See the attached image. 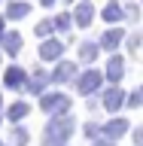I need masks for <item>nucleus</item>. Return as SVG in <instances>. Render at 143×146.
Masks as SVG:
<instances>
[{
	"label": "nucleus",
	"instance_id": "nucleus-1",
	"mask_svg": "<svg viewBox=\"0 0 143 146\" xmlns=\"http://www.w3.org/2000/svg\"><path fill=\"white\" fill-rule=\"evenodd\" d=\"M76 131V119L73 116H58L52 119L43 131V146H64L70 140V134Z\"/></svg>",
	"mask_w": 143,
	"mask_h": 146
},
{
	"label": "nucleus",
	"instance_id": "nucleus-2",
	"mask_svg": "<svg viewBox=\"0 0 143 146\" xmlns=\"http://www.w3.org/2000/svg\"><path fill=\"white\" fill-rule=\"evenodd\" d=\"M40 110H43L46 116L58 119V116H64V113L70 110V98L61 94V91H46L43 98H40Z\"/></svg>",
	"mask_w": 143,
	"mask_h": 146
},
{
	"label": "nucleus",
	"instance_id": "nucleus-3",
	"mask_svg": "<svg viewBox=\"0 0 143 146\" xmlns=\"http://www.w3.org/2000/svg\"><path fill=\"white\" fill-rule=\"evenodd\" d=\"M100 82H104V73H100V70H91V67H88V70L82 73L79 79H76V88H79L82 94H94V91L100 88Z\"/></svg>",
	"mask_w": 143,
	"mask_h": 146
},
{
	"label": "nucleus",
	"instance_id": "nucleus-4",
	"mask_svg": "<svg viewBox=\"0 0 143 146\" xmlns=\"http://www.w3.org/2000/svg\"><path fill=\"white\" fill-rule=\"evenodd\" d=\"M94 18V3L91 0H79V6L73 9V27H88Z\"/></svg>",
	"mask_w": 143,
	"mask_h": 146
},
{
	"label": "nucleus",
	"instance_id": "nucleus-5",
	"mask_svg": "<svg viewBox=\"0 0 143 146\" xmlns=\"http://www.w3.org/2000/svg\"><path fill=\"white\" fill-rule=\"evenodd\" d=\"M122 40H125V27H110V31H104L98 40L100 49H107V52H113V49H119L122 46Z\"/></svg>",
	"mask_w": 143,
	"mask_h": 146
},
{
	"label": "nucleus",
	"instance_id": "nucleus-6",
	"mask_svg": "<svg viewBox=\"0 0 143 146\" xmlns=\"http://www.w3.org/2000/svg\"><path fill=\"white\" fill-rule=\"evenodd\" d=\"M125 91L119 88V85H113V88H107L104 91V100H100V104H104V110H110V113H116V110H122L125 107Z\"/></svg>",
	"mask_w": 143,
	"mask_h": 146
},
{
	"label": "nucleus",
	"instance_id": "nucleus-7",
	"mask_svg": "<svg viewBox=\"0 0 143 146\" xmlns=\"http://www.w3.org/2000/svg\"><path fill=\"white\" fill-rule=\"evenodd\" d=\"M61 52H64V43H61V40H43L37 55H40V61H58Z\"/></svg>",
	"mask_w": 143,
	"mask_h": 146
},
{
	"label": "nucleus",
	"instance_id": "nucleus-8",
	"mask_svg": "<svg viewBox=\"0 0 143 146\" xmlns=\"http://www.w3.org/2000/svg\"><path fill=\"white\" fill-rule=\"evenodd\" d=\"M104 76H107L113 85H119V79L125 76V61H122V55H110L107 61V70H104Z\"/></svg>",
	"mask_w": 143,
	"mask_h": 146
},
{
	"label": "nucleus",
	"instance_id": "nucleus-9",
	"mask_svg": "<svg viewBox=\"0 0 143 146\" xmlns=\"http://www.w3.org/2000/svg\"><path fill=\"white\" fill-rule=\"evenodd\" d=\"M128 131V119H122V116H116V119H110L107 125H104V140H119V137Z\"/></svg>",
	"mask_w": 143,
	"mask_h": 146
},
{
	"label": "nucleus",
	"instance_id": "nucleus-10",
	"mask_svg": "<svg viewBox=\"0 0 143 146\" xmlns=\"http://www.w3.org/2000/svg\"><path fill=\"white\" fill-rule=\"evenodd\" d=\"M73 79H76V64L73 61H58V67L52 73V82L64 85V82H73Z\"/></svg>",
	"mask_w": 143,
	"mask_h": 146
},
{
	"label": "nucleus",
	"instance_id": "nucleus-11",
	"mask_svg": "<svg viewBox=\"0 0 143 146\" xmlns=\"http://www.w3.org/2000/svg\"><path fill=\"white\" fill-rule=\"evenodd\" d=\"M3 82H6V88H15V91L27 88V70H21V67H9L6 76H3Z\"/></svg>",
	"mask_w": 143,
	"mask_h": 146
},
{
	"label": "nucleus",
	"instance_id": "nucleus-12",
	"mask_svg": "<svg viewBox=\"0 0 143 146\" xmlns=\"http://www.w3.org/2000/svg\"><path fill=\"white\" fill-rule=\"evenodd\" d=\"M49 82H52V73L37 70L34 76L27 79V91H31V94H40V98H43V94H46V85H49Z\"/></svg>",
	"mask_w": 143,
	"mask_h": 146
},
{
	"label": "nucleus",
	"instance_id": "nucleus-13",
	"mask_svg": "<svg viewBox=\"0 0 143 146\" xmlns=\"http://www.w3.org/2000/svg\"><path fill=\"white\" fill-rule=\"evenodd\" d=\"M122 18H125V9L119 6L116 0H110L107 6H104V21H107V25H119Z\"/></svg>",
	"mask_w": 143,
	"mask_h": 146
},
{
	"label": "nucleus",
	"instance_id": "nucleus-14",
	"mask_svg": "<svg viewBox=\"0 0 143 146\" xmlns=\"http://www.w3.org/2000/svg\"><path fill=\"white\" fill-rule=\"evenodd\" d=\"M3 52L6 55H18L21 52V34H18V31H6V36H3Z\"/></svg>",
	"mask_w": 143,
	"mask_h": 146
},
{
	"label": "nucleus",
	"instance_id": "nucleus-15",
	"mask_svg": "<svg viewBox=\"0 0 143 146\" xmlns=\"http://www.w3.org/2000/svg\"><path fill=\"white\" fill-rule=\"evenodd\" d=\"M27 12H31V3H25V0H12L6 6V18H12V21L15 18H25Z\"/></svg>",
	"mask_w": 143,
	"mask_h": 146
},
{
	"label": "nucleus",
	"instance_id": "nucleus-16",
	"mask_svg": "<svg viewBox=\"0 0 143 146\" xmlns=\"http://www.w3.org/2000/svg\"><path fill=\"white\" fill-rule=\"evenodd\" d=\"M27 113H31V107H27L25 100H18V104H12V107L6 110V119L12 122V125H15V122H21V119L27 116Z\"/></svg>",
	"mask_w": 143,
	"mask_h": 146
},
{
	"label": "nucleus",
	"instance_id": "nucleus-17",
	"mask_svg": "<svg viewBox=\"0 0 143 146\" xmlns=\"http://www.w3.org/2000/svg\"><path fill=\"white\" fill-rule=\"evenodd\" d=\"M98 52H100V46L98 43H79V61H85V64H91L94 58H98Z\"/></svg>",
	"mask_w": 143,
	"mask_h": 146
},
{
	"label": "nucleus",
	"instance_id": "nucleus-18",
	"mask_svg": "<svg viewBox=\"0 0 143 146\" xmlns=\"http://www.w3.org/2000/svg\"><path fill=\"white\" fill-rule=\"evenodd\" d=\"M27 128H21V125H15L12 128V134H9V146H27Z\"/></svg>",
	"mask_w": 143,
	"mask_h": 146
},
{
	"label": "nucleus",
	"instance_id": "nucleus-19",
	"mask_svg": "<svg viewBox=\"0 0 143 146\" xmlns=\"http://www.w3.org/2000/svg\"><path fill=\"white\" fill-rule=\"evenodd\" d=\"M52 21H55V31H61V34H67V31L73 27V15L70 12H61V15H55Z\"/></svg>",
	"mask_w": 143,
	"mask_h": 146
},
{
	"label": "nucleus",
	"instance_id": "nucleus-20",
	"mask_svg": "<svg viewBox=\"0 0 143 146\" xmlns=\"http://www.w3.org/2000/svg\"><path fill=\"white\" fill-rule=\"evenodd\" d=\"M52 31H55V21H52V18H46V21H40V25L34 27V34L40 36V40H52V36H49Z\"/></svg>",
	"mask_w": 143,
	"mask_h": 146
},
{
	"label": "nucleus",
	"instance_id": "nucleus-21",
	"mask_svg": "<svg viewBox=\"0 0 143 146\" xmlns=\"http://www.w3.org/2000/svg\"><path fill=\"white\" fill-rule=\"evenodd\" d=\"M125 43H128V49H131V52H137V49H140V43H143V34H140V31L128 34V40H125Z\"/></svg>",
	"mask_w": 143,
	"mask_h": 146
},
{
	"label": "nucleus",
	"instance_id": "nucleus-22",
	"mask_svg": "<svg viewBox=\"0 0 143 146\" xmlns=\"http://www.w3.org/2000/svg\"><path fill=\"white\" fill-rule=\"evenodd\" d=\"M125 107H143V85H140V88H134V94L125 100Z\"/></svg>",
	"mask_w": 143,
	"mask_h": 146
},
{
	"label": "nucleus",
	"instance_id": "nucleus-23",
	"mask_svg": "<svg viewBox=\"0 0 143 146\" xmlns=\"http://www.w3.org/2000/svg\"><path fill=\"white\" fill-rule=\"evenodd\" d=\"M82 131H85V137H91V140H100V134H104V128L91 125V122H88V125H85V128H82Z\"/></svg>",
	"mask_w": 143,
	"mask_h": 146
},
{
	"label": "nucleus",
	"instance_id": "nucleus-24",
	"mask_svg": "<svg viewBox=\"0 0 143 146\" xmlns=\"http://www.w3.org/2000/svg\"><path fill=\"white\" fill-rule=\"evenodd\" d=\"M125 18H128V21H137V18H140V6L128 3V6H125Z\"/></svg>",
	"mask_w": 143,
	"mask_h": 146
},
{
	"label": "nucleus",
	"instance_id": "nucleus-25",
	"mask_svg": "<svg viewBox=\"0 0 143 146\" xmlns=\"http://www.w3.org/2000/svg\"><path fill=\"white\" fill-rule=\"evenodd\" d=\"M131 137H134V146H143V128H137Z\"/></svg>",
	"mask_w": 143,
	"mask_h": 146
},
{
	"label": "nucleus",
	"instance_id": "nucleus-26",
	"mask_svg": "<svg viewBox=\"0 0 143 146\" xmlns=\"http://www.w3.org/2000/svg\"><path fill=\"white\" fill-rule=\"evenodd\" d=\"M3 36H6V18H0V43H3Z\"/></svg>",
	"mask_w": 143,
	"mask_h": 146
},
{
	"label": "nucleus",
	"instance_id": "nucleus-27",
	"mask_svg": "<svg viewBox=\"0 0 143 146\" xmlns=\"http://www.w3.org/2000/svg\"><path fill=\"white\" fill-rule=\"evenodd\" d=\"M91 146H113V143H110V140H104V137H100V140H94V143H91Z\"/></svg>",
	"mask_w": 143,
	"mask_h": 146
},
{
	"label": "nucleus",
	"instance_id": "nucleus-28",
	"mask_svg": "<svg viewBox=\"0 0 143 146\" xmlns=\"http://www.w3.org/2000/svg\"><path fill=\"white\" fill-rule=\"evenodd\" d=\"M40 3H43V6H55V3H58V0H40Z\"/></svg>",
	"mask_w": 143,
	"mask_h": 146
},
{
	"label": "nucleus",
	"instance_id": "nucleus-29",
	"mask_svg": "<svg viewBox=\"0 0 143 146\" xmlns=\"http://www.w3.org/2000/svg\"><path fill=\"white\" fill-rule=\"evenodd\" d=\"M0 107H3V100H0Z\"/></svg>",
	"mask_w": 143,
	"mask_h": 146
},
{
	"label": "nucleus",
	"instance_id": "nucleus-30",
	"mask_svg": "<svg viewBox=\"0 0 143 146\" xmlns=\"http://www.w3.org/2000/svg\"><path fill=\"white\" fill-rule=\"evenodd\" d=\"M0 146H3V143H0Z\"/></svg>",
	"mask_w": 143,
	"mask_h": 146
}]
</instances>
